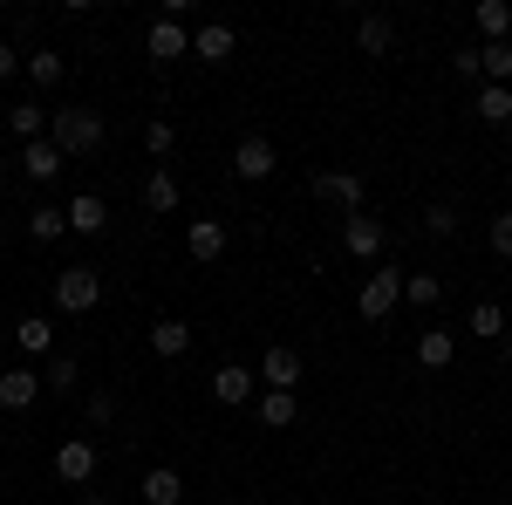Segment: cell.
Segmentation results:
<instances>
[{"instance_id": "obj_32", "label": "cell", "mask_w": 512, "mask_h": 505, "mask_svg": "<svg viewBox=\"0 0 512 505\" xmlns=\"http://www.w3.org/2000/svg\"><path fill=\"white\" fill-rule=\"evenodd\" d=\"M485 246H492L499 260H512V212H499V219L485 226Z\"/></svg>"}, {"instance_id": "obj_40", "label": "cell", "mask_w": 512, "mask_h": 505, "mask_svg": "<svg viewBox=\"0 0 512 505\" xmlns=\"http://www.w3.org/2000/svg\"><path fill=\"white\" fill-rule=\"evenodd\" d=\"M0 349H7V328H0Z\"/></svg>"}, {"instance_id": "obj_30", "label": "cell", "mask_w": 512, "mask_h": 505, "mask_svg": "<svg viewBox=\"0 0 512 505\" xmlns=\"http://www.w3.org/2000/svg\"><path fill=\"white\" fill-rule=\"evenodd\" d=\"M478 117H485V123H512V89L485 82V89H478Z\"/></svg>"}, {"instance_id": "obj_35", "label": "cell", "mask_w": 512, "mask_h": 505, "mask_svg": "<svg viewBox=\"0 0 512 505\" xmlns=\"http://www.w3.org/2000/svg\"><path fill=\"white\" fill-rule=\"evenodd\" d=\"M89 424H96V430L117 424V396H110V389H96V396H89Z\"/></svg>"}, {"instance_id": "obj_22", "label": "cell", "mask_w": 512, "mask_h": 505, "mask_svg": "<svg viewBox=\"0 0 512 505\" xmlns=\"http://www.w3.org/2000/svg\"><path fill=\"white\" fill-rule=\"evenodd\" d=\"M14 342H21V355H55V321H48V314H28V321L14 328Z\"/></svg>"}, {"instance_id": "obj_16", "label": "cell", "mask_w": 512, "mask_h": 505, "mask_svg": "<svg viewBox=\"0 0 512 505\" xmlns=\"http://www.w3.org/2000/svg\"><path fill=\"white\" fill-rule=\"evenodd\" d=\"M151 355H158V362L192 355V328H185V321H171V314H164V321H151Z\"/></svg>"}, {"instance_id": "obj_12", "label": "cell", "mask_w": 512, "mask_h": 505, "mask_svg": "<svg viewBox=\"0 0 512 505\" xmlns=\"http://www.w3.org/2000/svg\"><path fill=\"white\" fill-rule=\"evenodd\" d=\"M253 389H260V376H253V369H239V362H226V369L212 376V403H226V410H239V403H246Z\"/></svg>"}, {"instance_id": "obj_25", "label": "cell", "mask_w": 512, "mask_h": 505, "mask_svg": "<svg viewBox=\"0 0 512 505\" xmlns=\"http://www.w3.org/2000/svg\"><path fill=\"white\" fill-rule=\"evenodd\" d=\"M294 410H301L294 389H267V396H260V424H267V430H287V424H294Z\"/></svg>"}, {"instance_id": "obj_4", "label": "cell", "mask_w": 512, "mask_h": 505, "mask_svg": "<svg viewBox=\"0 0 512 505\" xmlns=\"http://www.w3.org/2000/svg\"><path fill=\"white\" fill-rule=\"evenodd\" d=\"M280 151L267 144V137H239L233 144V178H246V185H260V178H274Z\"/></svg>"}, {"instance_id": "obj_20", "label": "cell", "mask_w": 512, "mask_h": 505, "mask_svg": "<svg viewBox=\"0 0 512 505\" xmlns=\"http://www.w3.org/2000/svg\"><path fill=\"white\" fill-rule=\"evenodd\" d=\"M62 233H69V205H35V212H28V239H35V246H55Z\"/></svg>"}, {"instance_id": "obj_8", "label": "cell", "mask_w": 512, "mask_h": 505, "mask_svg": "<svg viewBox=\"0 0 512 505\" xmlns=\"http://www.w3.org/2000/svg\"><path fill=\"white\" fill-rule=\"evenodd\" d=\"M185 253H192L198 267H212L226 253V226L219 219H185Z\"/></svg>"}, {"instance_id": "obj_18", "label": "cell", "mask_w": 512, "mask_h": 505, "mask_svg": "<svg viewBox=\"0 0 512 505\" xmlns=\"http://www.w3.org/2000/svg\"><path fill=\"white\" fill-rule=\"evenodd\" d=\"M355 48H362V55H390L396 48V21L390 14H362V21H355Z\"/></svg>"}, {"instance_id": "obj_15", "label": "cell", "mask_w": 512, "mask_h": 505, "mask_svg": "<svg viewBox=\"0 0 512 505\" xmlns=\"http://www.w3.org/2000/svg\"><path fill=\"white\" fill-rule=\"evenodd\" d=\"M62 164H69V157L55 151L48 137H41V144H21V171H28L35 185H55V178H62Z\"/></svg>"}, {"instance_id": "obj_14", "label": "cell", "mask_w": 512, "mask_h": 505, "mask_svg": "<svg viewBox=\"0 0 512 505\" xmlns=\"http://www.w3.org/2000/svg\"><path fill=\"white\" fill-rule=\"evenodd\" d=\"M233 48H239V35L226 28V21H205V28L192 35V55H198V62H233Z\"/></svg>"}, {"instance_id": "obj_29", "label": "cell", "mask_w": 512, "mask_h": 505, "mask_svg": "<svg viewBox=\"0 0 512 505\" xmlns=\"http://www.w3.org/2000/svg\"><path fill=\"white\" fill-rule=\"evenodd\" d=\"M41 123H48V110H41V103H21V110H7V130H14L21 144H41Z\"/></svg>"}, {"instance_id": "obj_7", "label": "cell", "mask_w": 512, "mask_h": 505, "mask_svg": "<svg viewBox=\"0 0 512 505\" xmlns=\"http://www.w3.org/2000/svg\"><path fill=\"white\" fill-rule=\"evenodd\" d=\"M315 198L342 205V219H349V212H362V178L355 171H315Z\"/></svg>"}, {"instance_id": "obj_9", "label": "cell", "mask_w": 512, "mask_h": 505, "mask_svg": "<svg viewBox=\"0 0 512 505\" xmlns=\"http://www.w3.org/2000/svg\"><path fill=\"white\" fill-rule=\"evenodd\" d=\"M260 383L267 389H301V355L287 349V342H274V349L260 355Z\"/></svg>"}, {"instance_id": "obj_11", "label": "cell", "mask_w": 512, "mask_h": 505, "mask_svg": "<svg viewBox=\"0 0 512 505\" xmlns=\"http://www.w3.org/2000/svg\"><path fill=\"white\" fill-rule=\"evenodd\" d=\"M144 48L158 55V62H178V55H192V35H185V21H151V35H144Z\"/></svg>"}, {"instance_id": "obj_3", "label": "cell", "mask_w": 512, "mask_h": 505, "mask_svg": "<svg viewBox=\"0 0 512 505\" xmlns=\"http://www.w3.org/2000/svg\"><path fill=\"white\" fill-rule=\"evenodd\" d=\"M396 301H403V267H376L362 280V301H355V308H362V321H383Z\"/></svg>"}, {"instance_id": "obj_38", "label": "cell", "mask_w": 512, "mask_h": 505, "mask_svg": "<svg viewBox=\"0 0 512 505\" xmlns=\"http://www.w3.org/2000/svg\"><path fill=\"white\" fill-rule=\"evenodd\" d=\"M499 355H506V369H512V328H506V342H499Z\"/></svg>"}, {"instance_id": "obj_19", "label": "cell", "mask_w": 512, "mask_h": 505, "mask_svg": "<svg viewBox=\"0 0 512 505\" xmlns=\"http://www.w3.org/2000/svg\"><path fill=\"white\" fill-rule=\"evenodd\" d=\"M506 308H499V301H478L472 314H465V335H472V342H506Z\"/></svg>"}, {"instance_id": "obj_6", "label": "cell", "mask_w": 512, "mask_h": 505, "mask_svg": "<svg viewBox=\"0 0 512 505\" xmlns=\"http://www.w3.org/2000/svg\"><path fill=\"white\" fill-rule=\"evenodd\" d=\"M55 478H62V485H89V478H96V444H89V437H69V444H62V451H55Z\"/></svg>"}, {"instance_id": "obj_10", "label": "cell", "mask_w": 512, "mask_h": 505, "mask_svg": "<svg viewBox=\"0 0 512 505\" xmlns=\"http://www.w3.org/2000/svg\"><path fill=\"white\" fill-rule=\"evenodd\" d=\"M103 226H110V205H103L96 192H76V198H69V233H76V239H96Z\"/></svg>"}, {"instance_id": "obj_31", "label": "cell", "mask_w": 512, "mask_h": 505, "mask_svg": "<svg viewBox=\"0 0 512 505\" xmlns=\"http://www.w3.org/2000/svg\"><path fill=\"white\" fill-rule=\"evenodd\" d=\"M41 389H55V396H76V362H69V355H48V376H41Z\"/></svg>"}, {"instance_id": "obj_26", "label": "cell", "mask_w": 512, "mask_h": 505, "mask_svg": "<svg viewBox=\"0 0 512 505\" xmlns=\"http://www.w3.org/2000/svg\"><path fill=\"white\" fill-rule=\"evenodd\" d=\"M144 205H151V212H178V178H171L164 164L144 178Z\"/></svg>"}, {"instance_id": "obj_24", "label": "cell", "mask_w": 512, "mask_h": 505, "mask_svg": "<svg viewBox=\"0 0 512 505\" xmlns=\"http://www.w3.org/2000/svg\"><path fill=\"white\" fill-rule=\"evenodd\" d=\"M451 355H458V335H451V328H424V335H417V362H424V369H444Z\"/></svg>"}, {"instance_id": "obj_39", "label": "cell", "mask_w": 512, "mask_h": 505, "mask_svg": "<svg viewBox=\"0 0 512 505\" xmlns=\"http://www.w3.org/2000/svg\"><path fill=\"white\" fill-rule=\"evenodd\" d=\"M76 505H103V492H82V499Z\"/></svg>"}, {"instance_id": "obj_36", "label": "cell", "mask_w": 512, "mask_h": 505, "mask_svg": "<svg viewBox=\"0 0 512 505\" xmlns=\"http://www.w3.org/2000/svg\"><path fill=\"white\" fill-rule=\"evenodd\" d=\"M451 69H458V82H478V48H458V62H451Z\"/></svg>"}, {"instance_id": "obj_23", "label": "cell", "mask_w": 512, "mask_h": 505, "mask_svg": "<svg viewBox=\"0 0 512 505\" xmlns=\"http://www.w3.org/2000/svg\"><path fill=\"white\" fill-rule=\"evenodd\" d=\"M478 76L512 89V41H485V48H478Z\"/></svg>"}, {"instance_id": "obj_37", "label": "cell", "mask_w": 512, "mask_h": 505, "mask_svg": "<svg viewBox=\"0 0 512 505\" xmlns=\"http://www.w3.org/2000/svg\"><path fill=\"white\" fill-rule=\"evenodd\" d=\"M14 69H21V55H14V41H0V82L14 76Z\"/></svg>"}, {"instance_id": "obj_34", "label": "cell", "mask_w": 512, "mask_h": 505, "mask_svg": "<svg viewBox=\"0 0 512 505\" xmlns=\"http://www.w3.org/2000/svg\"><path fill=\"white\" fill-rule=\"evenodd\" d=\"M171 144H178L171 123H151V130H144V151H151V157H171Z\"/></svg>"}, {"instance_id": "obj_2", "label": "cell", "mask_w": 512, "mask_h": 505, "mask_svg": "<svg viewBox=\"0 0 512 505\" xmlns=\"http://www.w3.org/2000/svg\"><path fill=\"white\" fill-rule=\"evenodd\" d=\"M103 301V273L96 267H62L55 273V308L62 314H89Z\"/></svg>"}, {"instance_id": "obj_42", "label": "cell", "mask_w": 512, "mask_h": 505, "mask_svg": "<svg viewBox=\"0 0 512 505\" xmlns=\"http://www.w3.org/2000/svg\"><path fill=\"white\" fill-rule=\"evenodd\" d=\"M219 505H226V499H219Z\"/></svg>"}, {"instance_id": "obj_27", "label": "cell", "mask_w": 512, "mask_h": 505, "mask_svg": "<svg viewBox=\"0 0 512 505\" xmlns=\"http://www.w3.org/2000/svg\"><path fill=\"white\" fill-rule=\"evenodd\" d=\"M403 301H410V308H437V301H444V280H437V273H403Z\"/></svg>"}, {"instance_id": "obj_5", "label": "cell", "mask_w": 512, "mask_h": 505, "mask_svg": "<svg viewBox=\"0 0 512 505\" xmlns=\"http://www.w3.org/2000/svg\"><path fill=\"white\" fill-rule=\"evenodd\" d=\"M383 219H369V212H349V219H342V253H349V260H376V253H383Z\"/></svg>"}, {"instance_id": "obj_13", "label": "cell", "mask_w": 512, "mask_h": 505, "mask_svg": "<svg viewBox=\"0 0 512 505\" xmlns=\"http://www.w3.org/2000/svg\"><path fill=\"white\" fill-rule=\"evenodd\" d=\"M41 396V376L21 362V369H0V410H28Z\"/></svg>"}, {"instance_id": "obj_41", "label": "cell", "mask_w": 512, "mask_h": 505, "mask_svg": "<svg viewBox=\"0 0 512 505\" xmlns=\"http://www.w3.org/2000/svg\"><path fill=\"white\" fill-rule=\"evenodd\" d=\"M0 192H7V171H0Z\"/></svg>"}, {"instance_id": "obj_17", "label": "cell", "mask_w": 512, "mask_h": 505, "mask_svg": "<svg viewBox=\"0 0 512 505\" xmlns=\"http://www.w3.org/2000/svg\"><path fill=\"white\" fill-rule=\"evenodd\" d=\"M137 492H144V505H185V478H178L171 465H151Z\"/></svg>"}, {"instance_id": "obj_28", "label": "cell", "mask_w": 512, "mask_h": 505, "mask_svg": "<svg viewBox=\"0 0 512 505\" xmlns=\"http://www.w3.org/2000/svg\"><path fill=\"white\" fill-rule=\"evenodd\" d=\"M478 28H485V41H512V7L506 0H478Z\"/></svg>"}, {"instance_id": "obj_1", "label": "cell", "mask_w": 512, "mask_h": 505, "mask_svg": "<svg viewBox=\"0 0 512 505\" xmlns=\"http://www.w3.org/2000/svg\"><path fill=\"white\" fill-rule=\"evenodd\" d=\"M103 137H110V123H103V110H48V144L62 157H89L103 151Z\"/></svg>"}, {"instance_id": "obj_33", "label": "cell", "mask_w": 512, "mask_h": 505, "mask_svg": "<svg viewBox=\"0 0 512 505\" xmlns=\"http://www.w3.org/2000/svg\"><path fill=\"white\" fill-rule=\"evenodd\" d=\"M424 233H431V239H451V233H458V212H451V205H431V212H424Z\"/></svg>"}, {"instance_id": "obj_21", "label": "cell", "mask_w": 512, "mask_h": 505, "mask_svg": "<svg viewBox=\"0 0 512 505\" xmlns=\"http://www.w3.org/2000/svg\"><path fill=\"white\" fill-rule=\"evenodd\" d=\"M62 76H69L62 48H28V82H35V89H55Z\"/></svg>"}]
</instances>
